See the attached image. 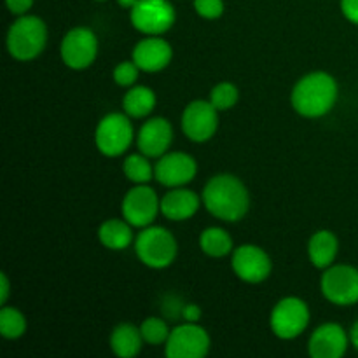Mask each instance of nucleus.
<instances>
[{"label": "nucleus", "mask_w": 358, "mask_h": 358, "mask_svg": "<svg viewBox=\"0 0 358 358\" xmlns=\"http://www.w3.org/2000/svg\"><path fill=\"white\" fill-rule=\"evenodd\" d=\"M203 203L217 219L234 222L247 215L250 198L240 178L233 175H215L203 189Z\"/></svg>", "instance_id": "1"}, {"label": "nucleus", "mask_w": 358, "mask_h": 358, "mask_svg": "<svg viewBox=\"0 0 358 358\" xmlns=\"http://www.w3.org/2000/svg\"><path fill=\"white\" fill-rule=\"evenodd\" d=\"M292 107L304 117L325 115L338 100V84L325 72L304 76L292 90Z\"/></svg>", "instance_id": "2"}, {"label": "nucleus", "mask_w": 358, "mask_h": 358, "mask_svg": "<svg viewBox=\"0 0 358 358\" xmlns=\"http://www.w3.org/2000/svg\"><path fill=\"white\" fill-rule=\"evenodd\" d=\"M48 41V28L45 23L37 16H21L14 21L7 34V49L10 56L27 62L34 59L42 52Z\"/></svg>", "instance_id": "3"}, {"label": "nucleus", "mask_w": 358, "mask_h": 358, "mask_svg": "<svg viewBox=\"0 0 358 358\" xmlns=\"http://www.w3.org/2000/svg\"><path fill=\"white\" fill-rule=\"evenodd\" d=\"M135 250L140 261L154 269L170 266L177 257V241L164 227H143L135 241Z\"/></svg>", "instance_id": "4"}, {"label": "nucleus", "mask_w": 358, "mask_h": 358, "mask_svg": "<svg viewBox=\"0 0 358 358\" xmlns=\"http://www.w3.org/2000/svg\"><path fill=\"white\" fill-rule=\"evenodd\" d=\"M133 140V126L124 114H108L98 124L94 142L98 150L108 157L121 156Z\"/></svg>", "instance_id": "5"}, {"label": "nucleus", "mask_w": 358, "mask_h": 358, "mask_svg": "<svg viewBox=\"0 0 358 358\" xmlns=\"http://www.w3.org/2000/svg\"><path fill=\"white\" fill-rule=\"evenodd\" d=\"M310 324V310L299 297H285L271 313V329L280 339H294L303 334Z\"/></svg>", "instance_id": "6"}, {"label": "nucleus", "mask_w": 358, "mask_h": 358, "mask_svg": "<svg viewBox=\"0 0 358 358\" xmlns=\"http://www.w3.org/2000/svg\"><path fill=\"white\" fill-rule=\"evenodd\" d=\"M131 23L142 34H164L173 27L175 9L168 0H138L131 7Z\"/></svg>", "instance_id": "7"}, {"label": "nucleus", "mask_w": 358, "mask_h": 358, "mask_svg": "<svg viewBox=\"0 0 358 358\" xmlns=\"http://www.w3.org/2000/svg\"><path fill=\"white\" fill-rule=\"evenodd\" d=\"M322 292L338 306L358 303V269L353 266H332L322 276Z\"/></svg>", "instance_id": "8"}, {"label": "nucleus", "mask_w": 358, "mask_h": 358, "mask_svg": "<svg viewBox=\"0 0 358 358\" xmlns=\"http://www.w3.org/2000/svg\"><path fill=\"white\" fill-rule=\"evenodd\" d=\"M208 350L210 338L205 329L189 322L170 332L164 353L168 358H203Z\"/></svg>", "instance_id": "9"}, {"label": "nucleus", "mask_w": 358, "mask_h": 358, "mask_svg": "<svg viewBox=\"0 0 358 358\" xmlns=\"http://www.w3.org/2000/svg\"><path fill=\"white\" fill-rule=\"evenodd\" d=\"M212 101L196 100L185 107L182 114V129L192 142H206L212 138L219 126V115Z\"/></svg>", "instance_id": "10"}, {"label": "nucleus", "mask_w": 358, "mask_h": 358, "mask_svg": "<svg viewBox=\"0 0 358 358\" xmlns=\"http://www.w3.org/2000/svg\"><path fill=\"white\" fill-rule=\"evenodd\" d=\"M98 52V41L90 28H73L63 37L62 58L73 70L87 69Z\"/></svg>", "instance_id": "11"}, {"label": "nucleus", "mask_w": 358, "mask_h": 358, "mask_svg": "<svg viewBox=\"0 0 358 358\" xmlns=\"http://www.w3.org/2000/svg\"><path fill=\"white\" fill-rule=\"evenodd\" d=\"M121 210L122 217L131 226L147 227L156 219L157 212L161 210V203L157 201V196L152 189L143 184H138L131 191L126 192Z\"/></svg>", "instance_id": "12"}, {"label": "nucleus", "mask_w": 358, "mask_h": 358, "mask_svg": "<svg viewBox=\"0 0 358 358\" xmlns=\"http://www.w3.org/2000/svg\"><path fill=\"white\" fill-rule=\"evenodd\" d=\"M233 271L238 278L248 283H261L271 273V259L255 245H241L233 254Z\"/></svg>", "instance_id": "13"}, {"label": "nucleus", "mask_w": 358, "mask_h": 358, "mask_svg": "<svg viewBox=\"0 0 358 358\" xmlns=\"http://www.w3.org/2000/svg\"><path fill=\"white\" fill-rule=\"evenodd\" d=\"M198 166L189 154L170 152L161 156L154 168V177L166 187H182L194 178Z\"/></svg>", "instance_id": "14"}, {"label": "nucleus", "mask_w": 358, "mask_h": 358, "mask_svg": "<svg viewBox=\"0 0 358 358\" xmlns=\"http://www.w3.org/2000/svg\"><path fill=\"white\" fill-rule=\"evenodd\" d=\"M348 348V336L338 324H325L311 334L310 355L313 358H341Z\"/></svg>", "instance_id": "15"}, {"label": "nucleus", "mask_w": 358, "mask_h": 358, "mask_svg": "<svg viewBox=\"0 0 358 358\" xmlns=\"http://www.w3.org/2000/svg\"><path fill=\"white\" fill-rule=\"evenodd\" d=\"M171 138H173V129H171V124L166 119H149L140 128L138 149L147 157H161L164 156V152L170 147Z\"/></svg>", "instance_id": "16"}, {"label": "nucleus", "mask_w": 358, "mask_h": 358, "mask_svg": "<svg viewBox=\"0 0 358 358\" xmlns=\"http://www.w3.org/2000/svg\"><path fill=\"white\" fill-rule=\"evenodd\" d=\"M171 45L159 37H149L140 41L133 49V62L143 72H159L171 62Z\"/></svg>", "instance_id": "17"}, {"label": "nucleus", "mask_w": 358, "mask_h": 358, "mask_svg": "<svg viewBox=\"0 0 358 358\" xmlns=\"http://www.w3.org/2000/svg\"><path fill=\"white\" fill-rule=\"evenodd\" d=\"M199 208V198L189 189L173 187L161 199V212L170 220L191 219Z\"/></svg>", "instance_id": "18"}, {"label": "nucleus", "mask_w": 358, "mask_h": 358, "mask_svg": "<svg viewBox=\"0 0 358 358\" xmlns=\"http://www.w3.org/2000/svg\"><path fill=\"white\" fill-rule=\"evenodd\" d=\"M338 248V238L331 231H318L311 236L310 243H308V254H310L313 266L325 269L334 262Z\"/></svg>", "instance_id": "19"}, {"label": "nucleus", "mask_w": 358, "mask_h": 358, "mask_svg": "<svg viewBox=\"0 0 358 358\" xmlns=\"http://www.w3.org/2000/svg\"><path fill=\"white\" fill-rule=\"evenodd\" d=\"M142 332L131 324H121L112 331L110 348L121 358H133L142 350Z\"/></svg>", "instance_id": "20"}, {"label": "nucleus", "mask_w": 358, "mask_h": 358, "mask_svg": "<svg viewBox=\"0 0 358 358\" xmlns=\"http://www.w3.org/2000/svg\"><path fill=\"white\" fill-rule=\"evenodd\" d=\"M131 224L128 220L121 219H110L105 220L98 229V238L103 243V247L110 248V250H122V248L129 247L133 240Z\"/></svg>", "instance_id": "21"}, {"label": "nucleus", "mask_w": 358, "mask_h": 358, "mask_svg": "<svg viewBox=\"0 0 358 358\" xmlns=\"http://www.w3.org/2000/svg\"><path fill=\"white\" fill-rule=\"evenodd\" d=\"M154 107H156V94L145 86L133 87L122 98V108L129 117H145Z\"/></svg>", "instance_id": "22"}, {"label": "nucleus", "mask_w": 358, "mask_h": 358, "mask_svg": "<svg viewBox=\"0 0 358 358\" xmlns=\"http://www.w3.org/2000/svg\"><path fill=\"white\" fill-rule=\"evenodd\" d=\"M201 250L210 257H224L233 250V240L229 234L220 227H208L199 236Z\"/></svg>", "instance_id": "23"}, {"label": "nucleus", "mask_w": 358, "mask_h": 358, "mask_svg": "<svg viewBox=\"0 0 358 358\" xmlns=\"http://www.w3.org/2000/svg\"><path fill=\"white\" fill-rule=\"evenodd\" d=\"M27 331V320L16 308L3 306L0 311V334L6 339H17Z\"/></svg>", "instance_id": "24"}, {"label": "nucleus", "mask_w": 358, "mask_h": 358, "mask_svg": "<svg viewBox=\"0 0 358 358\" xmlns=\"http://www.w3.org/2000/svg\"><path fill=\"white\" fill-rule=\"evenodd\" d=\"M122 171L135 184H147L154 175V170L149 161H147L145 154L143 156L131 154V156L126 157L124 164H122Z\"/></svg>", "instance_id": "25"}, {"label": "nucleus", "mask_w": 358, "mask_h": 358, "mask_svg": "<svg viewBox=\"0 0 358 358\" xmlns=\"http://www.w3.org/2000/svg\"><path fill=\"white\" fill-rule=\"evenodd\" d=\"M140 332H142L143 341L149 343V345H163V343L168 341L170 338V329H168L166 322L161 320V318H147L145 322L140 327Z\"/></svg>", "instance_id": "26"}, {"label": "nucleus", "mask_w": 358, "mask_h": 358, "mask_svg": "<svg viewBox=\"0 0 358 358\" xmlns=\"http://www.w3.org/2000/svg\"><path fill=\"white\" fill-rule=\"evenodd\" d=\"M238 87L231 83H220L210 93V101L217 110H229L238 101Z\"/></svg>", "instance_id": "27"}, {"label": "nucleus", "mask_w": 358, "mask_h": 358, "mask_svg": "<svg viewBox=\"0 0 358 358\" xmlns=\"http://www.w3.org/2000/svg\"><path fill=\"white\" fill-rule=\"evenodd\" d=\"M138 65L135 62H122L114 69V80L119 86H131L138 77Z\"/></svg>", "instance_id": "28"}, {"label": "nucleus", "mask_w": 358, "mask_h": 358, "mask_svg": "<svg viewBox=\"0 0 358 358\" xmlns=\"http://www.w3.org/2000/svg\"><path fill=\"white\" fill-rule=\"evenodd\" d=\"M196 13L206 20H217L224 13L222 0H194Z\"/></svg>", "instance_id": "29"}, {"label": "nucleus", "mask_w": 358, "mask_h": 358, "mask_svg": "<svg viewBox=\"0 0 358 358\" xmlns=\"http://www.w3.org/2000/svg\"><path fill=\"white\" fill-rule=\"evenodd\" d=\"M341 10L346 20L358 24V0H341Z\"/></svg>", "instance_id": "30"}, {"label": "nucleus", "mask_w": 358, "mask_h": 358, "mask_svg": "<svg viewBox=\"0 0 358 358\" xmlns=\"http://www.w3.org/2000/svg\"><path fill=\"white\" fill-rule=\"evenodd\" d=\"M7 7L13 14H20L23 16L24 13H28L31 6H34V0H6Z\"/></svg>", "instance_id": "31"}, {"label": "nucleus", "mask_w": 358, "mask_h": 358, "mask_svg": "<svg viewBox=\"0 0 358 358\" xmlns=\"http://www.w3.org/2000/svg\"><path fill=\"white\" fill-rule=\"evenodd\" d=\"M184 318L187 322L196 324V322L201 318V310H199V306H196V304H187V306H184Z\"/></svg>", "instance_id": "32"}, {"label": "nucleus", "mask_w": 358, "mask_h": 358, "mask_svg": "<svg viewBox=\"0 0 358 358\" xmlns=\"http://www.w3.org/2000/svg\"><path fill=\"white\" fill-rule=\"evenodd\" d=\"M7 297H9V280L2 273L0 275V301H2V304L7 303Z\"/></svg>", "instance_id": "33"}, {"label": "nucleus", "mask_w": 358, "mask_h": 358, "mask_svg": "<svg viewBox=\"0 0 358 358\" xmlns=\"http://www.w3.org/2000/svg\"><path fill=\"white\" fill-rule=\"evenodd\" d=\"M350 339H352V345L358 350V320L353 324L352 332H350Z\"/></svg>", "instance_id": "34"}, {"label": "nucleus", "mask_w": 358, "mask_h": 358, "mask_svg": "<svg viewBox=\"0 0 358 358\" xmlns=\"http://www.w3.org/2000/svg\"><path fill=\"white\" fill-rule=\"evenodd\" d=\"M117 2H119V6L124 7V9H131V7L135 6L138 0H117Z\"/></svg>", "instance_id": "35"}, {"label": "nucleus", "mask_w": 358, "mask_h": 358, "mask_svg": "<svg viewBox=\"0 0 358 358\" xmlns=\"http://www.w3.org/2000/svg\"><path fill=\"white\" fill-rule=\"evenodd\" d=\"M98 2H103V0H98Z\"/></svg>", "instance_id": "36"}]
</instances>
